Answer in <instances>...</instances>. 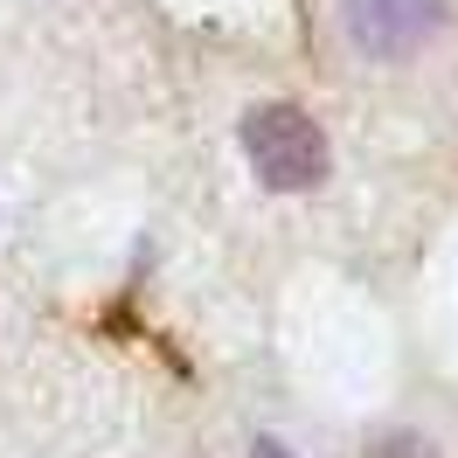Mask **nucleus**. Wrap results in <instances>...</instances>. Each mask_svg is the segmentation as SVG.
<instances>
[{"mask_svg":"<svg viewBox=\"0 0 458 458\" xmlns=\"http://www.w3.org/2000/svg\"><path fill=\"white\" fill-rule=\"evenodd\" d=\"M375 458H430V445L424 437H410V430H396V437H382V452Z\"/></svg>","mask_w":458,"mask_h":458,"instance_id":"7ed1b4c3","label":"nucleus"},{"mask_svg":"<svg viewBox=\"0 0 458 458\" xmlns=\"http://www.w3.org/2000/svg\"><path fill=\"white\" fill-rule=\"evenodd\" d=\"M243 153H250V174L271 195H306L334 167L319 118L299 112V105H250L243 112Z\"/></svg>","mask_w":458,"mask_h":458,"instance_id":"f257e3e1","label":"nucleus"},{"mask_svg":"<svg viewBox=\"0 0 458 458\" xmlns=\"http://www.w3.org/2000/svg\"><path fill=\"white\" fill-rule=\"evenodd\" d=\"M250 458H292V452L278 445V437H258V445H250Z\"/></svg>","mask_w":458,"mask_h":458,"instance_id":"20e7f679","label":"nucleus"},{"mask_svg":"<svg viewBox=\"0 0 458 458\" xmlns=\"http://www.w3.org/2000/svg\"><path fill=\"white\" fill-rule=\"evenodd\" d=\"M341 29L361 56L403 63L445 29V0H341Z\"/></svg>","mask_w":458,"mask_h":458,"instance_id":"f03ea898","label":"nucleus"}]
</instances>
